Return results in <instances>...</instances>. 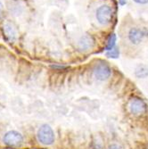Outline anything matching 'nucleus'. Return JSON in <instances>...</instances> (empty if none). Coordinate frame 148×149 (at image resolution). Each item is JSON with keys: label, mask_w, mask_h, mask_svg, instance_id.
<instances>
[{"label": "nucleus", "mask_w": 148, "mask_h": 149, "mask_svg": "<svg viewBox=\"0 0 148 149\" xmlns=\"http://www.w3.org/2000/svg\"><path fill=\"white\" fill-rule=\"evenodd\" d=\"M37 139L43 146H52L56 141L55 131L50 125L42 124L37 131Z\"/></svg>", "instance_id": "nucleus-1"}, {"label": "nucleus", "mask_w": 148, "mask_h": 149, "mask_svg": "<svg viewBox=\"0 0 148 149\" xmlns=\"http://www.w3.org/2000/svg\"><path fill=\"white\" fill-rule=\"evenodd\" d=\"M128 108L129 113L134 116H141L146 113L147 104L143 98L138 96H133L129 100Z\"/></svg>", "instance_id": "nucleus-2"}, {"label": "nucleus", "mask_w": 148, "mask_h": 149, "mask_svg": "<svg viewBox=\"0 0 148 149\" xmlns=\"http://www.w3.org/2000/svg\"><path fill=\"white\" fill-rule=\"evenodd\" d=\"M93 74L96 79L105 81L112 75V68L110 64L105 61H98L93 68Z\"/></svg>", "instance_id": "nucleus-3"}, {"label": "nucleus", "mask_w": 148, "mask_h": 149, "mask_svg": "<svg viewBox=\"0 0 148 149\" xmlns=\"http://www.w3.org/2000/svg\"><path fill=\"white\" fill-rule=\"evenodd\" d=\"M113 9L109 5H101L96 10V19L102 26L108 25L113 20Z\"/></svg>", "instance_id": "nucleus-4"}, {"label": "nucleus", "mask_w": 148, "mask_h": 149, "mask_svg": "<svg viewBox=\"0 0 148 149\" xmlns=\"http://www.w3.org/2000/svg\"><path fill=\"white\" fill-rule=\"evenodd\" d=\"M3 141L8 146H20L23 143V137L20 132L16 130H10L5 134Z\"/></svg>", "instance_id": "nucleus-5"}, {"label": "nucleus", "mask_w": 148, "mask_h": 149, "mask_svg": "<svg viewBox=\"0 0 148 149\" xmlns=\"http://www.w3.org/2000/svg\"><path fill=\"white\" fill-rule=\"evenodd\" d=\"M145 36V32L141 29L137 28V27H133V28H131L128 32L129 41L132 45H135V46L139 45L140 43L143 42Z\"/></svg>", "instance_id": "nucleus-6"}, {"label": "nucleus", "mask_w": 148, "mask_h": 149, "mask_svg": "<svg viewBox=\"0 0 148 149\" xmlns=\"http://www.w3.org/2000/svg\"><path fill=\"white\" fill-rule=\"evenodd\" d=\"M94 44H95V40H94L93 37L91 35L85 34L79 38L78 41V48L80 51L86 52L91 49L94 47Z\"/></svg>", "instance_id": "nucleus-7"}, {"label": "nucleus", "mask_w": 148, "mask_h": 149, "mask_svg": "<svg viewBox=\"0 0 148 149\" xmlns=\"http://www.w3.org/2000/svg\"><path fill=\"white\" fill-rule=\"evenodd\" d=\"M3 32L4 36L6 40H8L9 42H13L15 40L16 38V32L15 29L13 28V26L9 23H6L3 27Z\"/></svg>", "instance_id": "nucleus-8"}, {"label": "nucleus", "mask_w": 148, "mask_h": 149, "mask_svg": "<svg viewBox=\"0 0 148 149\" xmlns=\"http://www.w3.org/2000/svg\"><path fill=\"white\" fill-rule=\"evenodd\" d=\"M134 75L137 79H146L148 77V66L139 63L134 70Z\"/></svg>", "instance_id": "nucleus-9"}, {"label": "nucleus", "mask_w": 148, "mask_h": 149, "mask_svg": "<svg viewBox=\"0 0 148 149\" xmlns=\"http://www.w3.org/2000/svg\"><path fill=\"white\" fill-rule=\"evenodd\" d=\"M116 41H117V36H116V34L115 33L111 34L108 37V38H107V42H106V45L104 47L105 52L106 51H110L113 48H114L116 47Z\"/></svg>", "instance_id": "nucleus-10"}, {"label": "nucleus", "mask_w": 148, "mask_h": 149, "mask_svg": "<svg viewBox=\"0 0 148 149\" xmlns=\"http://www.w3.org/2000/svg\"><path fill=\"white\" fill-rule=\"evenodd\" d=\"M120 48L117 46L112 50L105 52V56L108 58H112V59H118L120 57Z\"/></svg>", "instance_id": "nucleus-11"}, {"label": "nucleus", "mask_w": 148, "mask_h": 149, "mask_svg": "<svg viewBox=\"0 0 148 149\" xmlns=\"http://www.w3.org/2000/svg\"><path fill=\"white\" fill-rule=\"evenodd\" d=\"M132 1L134 3H136L137 5H141V6L148 4V0H132Z\"/></svg>", "instance_id": "nucleus-12"}, {"label": "nucleus", "mask_w": 148, "mask_h": 149, "mask_svg": "<svg viewBox=\"0 0 148 149\" xmlns=\"http://www.w3.org/2000/svg\"><path fill=\"white\" fill-rule=\"evenodd\" d=\"M107 149H122V147L118 144H112L107 147Z\"/></svg>", "instance_id": "nucleus-13"}, {"label": "nucleus", "mask_w": 148, "mask_h": 149, "mask_svg": "<svg viewBox=\"0 0 148 149\" xmlns=\"http://www.w3.org/2000/svg\"><path fill=\"white\" fill-rule=\"evenodd\" d=\"M118 2H119V4H120V6H125V5L127 4L128 0H118Z\"/></svg>", "instance_id": "nucleus-14"}, {"label": "nucleus", "mask_w": 148, "mask_h": 149, "mask_svg": "<svg viewBox=\"0 0 148 149\" xmlns=\"http://www.w3.org/2000/svg\"><path fill=\"white\" fill-rule=\"evenodd\" d=\"M3 10H4V6H3V4L1 2H0V18H1V16H2Z\"/></svg>", "instance_id": "nucleus-15"}, {"label": "nucleus", "mask_w": 148, "mask_h": 149, "mask_svg": "<svg viewBox=\"0 0 148 149\" xmlns=\"http://www.w3.org/2000/svg\"><path fill=\"white\" fill-rule=\"evenodd\" d=\"M141 149H148V143L145 144V145H144V146H143Z\"/></svg>", "instance_id": "nucleus-16"}]
</instances>
